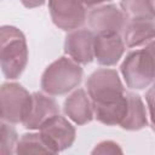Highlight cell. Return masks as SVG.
<instances>
[{
    "label": "cell",
    "mask_w": 155,
    "mask_h": 155,
    "mask_svg": "<svg viewBox=\"0 0 155 155\" xmlns=\"http://www.w3.org/2000/svg\"><path fill=\"white\" fill-rule=\"evenodd\" d=\"M18 140L17 131L12 124L1 121V155H13Z\"/></svg>",
    "instance_id": "e0dca14e"
},
{
    "label": "cell",
    "mask_w": 155,
    "mask_h": 155,
    "mask_svg": "<svg viewBox=\"0 0 155 155\" xmlns=\"http://www.w3.org/2000/svg\"><path fill=\"white\" fill-rule=\"evenodd\" d=\"M87 22L90 29L97 34H122L126 18L116 4H92Z\"/></svg>",
    "instance_id": "8992f818"
},
{
    "label": "cell",
    "mask_w": 155,
    "mask_h": 155,
    "mask_svg": "<svg viewBox=\"0 0 155 155\" xmlns=\"http://www.w3.org/2000/svg\"><path fill=\"white\" fill-rule=\"evenodd\" d=\"M1 121L8 124H23L33 102V96L17 82H4L0 88Z\"/></svg>",
    "instance_id": "5b68a950"
},
{
    "label": "cell",
    "mask_w": 155,
    "mask_h": 155,
    "mask_svg": "<svg viewBox=\"0 0 155 155\" xmlns=\"http://www.w3.org/2000/svg\"><path fill=\"white\" fill-rule=\"evenodd\" d=\"M91 155H124V151L119 143L114 140H103L93 148Z\"/></svg>",
    "instance_id": "ac0fdd59"
},
{
    "label": "cell",
    "mask_w": 155,
    "mask_h": 155,
    "mask_svg": "<svg viewBox=\"0 0 155 155\" xmlns=\"http://www.w3.org/2000/svg\"><path fill=\"white\" fill-rule=\"evenodd\" d=\"M122 78L131 90H144L155 81V40L143 48L131 51L120 65Z\"/></svg>",
    "instance_id": "277c9868"
},
{
    "label": "cell",
    "mask_w": 155,
    "mask_h": 155,
    "mask_svg": "<svg viewBox=\"0 0 155 155\" xmlns=\"http://www.w3.org/2000/svg\"><path fill=\"white\" fill-rule=\"evenodd\" d=\"M39 133L42 136L45 142L57 153H61L70 148L76 137L75 127L61 115H57L48 120L40 130Z\"/></svg>",
    "instance_id": "ba28073f"
},
{
    "label": "cell",
    "mask_w": 155,
    "mask_h": 155,
    "mask_svg": "<svg viewBox=\"0 0 155 155\" xmlns=\"http://www.w3.org/2000/svg\"><path fill=\"white\" fill-rule=\"evenodd\" d=\"M28 45L24 34L17 27L0 28V64L2 74L8 80L18 79L28 63Z\"/></svg>",
    "instance_id": "7a4b0ae2"
},
{
    "label": "cell",
    "mask_w": 155,
    "mask_h": 155,
    "mask_svg": "<svg viewBox=\"0 0 155 155\" xmlns=\"http://www.w3.org/2000/svg\"><path fill=\"white\" fill-rule=\"evenodd\" d=\"M87 4L71 0H56L48 2L51 19L56 27L65 31L81 29L87 19Z\"/></svg>",
    "instance_id": "52a82bcc"
},
{
    "label": "cell",
    "mask_w": 155,
    "mask_h": 155,
    "mask_svg": "<svg viewBox=\"0 0 155 155\" xmlns=\"http://www.w3.org/2000/svg\"><path fill=\"white\" fill-rule=\"evenodd\" d=\"M125 48L121 34H97L94 38V59L101 65H115L124 56Z\"/></svg>",
    "instance_id": "8fae6325"
},
{
    "label": "cell",
    "mask_w": 155,
    "mask_h": 155,
    "mask_svg": "<svg viewBox=\"0 0 155 155\" xmlns=\"http://www.w3.org/2000/svg\"><path fill=\"white\" fill-rule=\"evenodd\" d=\"M126 96L128 101L127 114L120 127L126 131H138L144 128L148 125V117H147V109L142 101V97L130 91L126 92Z\"/></svg>",
    "instance_id": "5bb4252c"
},
{
    "label": "cell",
    "mask_w": 155,
    "mask_h": 155,
    "mask_svg": "<svg viewBox=\"0 0 155 155\" xmlns=\"http://www.w3.org/2000/svg\"><path fill=\"white\" fill-rule=\"evenodd\" d=\"M126 19H153L155 21V2L148 0H132L119 2Z\"/></svg>",
    "instance_id": "2e32d148"
},
{
    "label": "cell",
    "mask_w": 155,
    "mask_h": 155,
    "mask_svg": "<svg viewBox=\"0 0 155 155\" xmlns=\"http://www.w3.org/2000/svg\"><path fill=\"white\" fill-rule=\"evenodd\" d=\"M145 102L149 111V119L153 131L155 132V84L151 85V87L148 88L145 92Z\"/></svg>",
    "instance_id": "d6986e66"
},
{
    "label": "cell",
    "mask_w": 155,
    "mask_h": 155,
    "mask_svg": "<svg viewBox=\"0 0 155 155\" xmlns=\"http://www.w3.org/2000/svg\"><path fill=\"white\" fill-rule=\"evenodd\" d=\"M94 117L107 126H120L126 117L128 101L124 84L115 69L94 70L86 81Z\"/></svg>",
    "instance_id": "6da1fadb"
},
{
    "label": "cell",
    "mask_w": 155,
    "mask_h": 155,
    "mask_svg": "<svg viewBox=\"0 0 155 155\" xmlns=\"http://www.w3.org/2000/svg\"><path fill=\"white\" fill-rule=\"evenodd\" d=\"M94 38L91 29L81 28L65 35L64 52L78 64H88L94 59Z\"/></svg>",
    "instance_id": "9c48e42d"
},
{
    "label": "cell",
    "mask_w": 155,
    "mask_h": 155,
    "mask_svg": "<svg viewBox=\"0 0 155 155\" xmlns=\"http://www.w3.org/2000/svg\"><path fill=\"white\" fill-rule=\"evenodd\" d=\"M38 132H29L21 136L15 155H58Z\"/></svg>",
    "instance_id": "9a60e30c"
},
{
    "label": "cell",
    "mask_w": 155,
    "mask_h": 155,
    "mask_svg": "<svg viewBox=\"0 0 155 155\" xmlns=\"http://www.w3.org/2000/svg\"><path fill=\"white\" fill-rule=\"evenodd\" d=\"M63 111L76 125H86L94 117L92 102L84 88L74 90L65 98Z\"/></svg>",
    "instance_id": "7c38bea8"
},
{
    "label": "cell",
    "mask_w": 155,
    "mask_h": 155,
    "mask_svg": "<svg viewBox=\"0 0 155 155\" xmlns=\"http://www.w3.org/2000/svg\"><path fill=\"white\" fill-rule=\"evenodd\" d=\"M31 96V108L22 125L27 130H40L48 120L59 115V107L56 99L46 93L34 92Z\"/></svg>",
    "instance_id": "30bf717a"
},
{
    "label": "cell",
    "mask_w": 155,
    "mask_h": 155,
    "mask_svg": "<svg viewBox=\"0 0 155 155\" xmlns=\"http://www.w3.org/2000/svg\"><path fill=\"white\" fill-rule=\"evenodd\" d=\"M84 69L65 56L59 57L46 67L41 75L40 86L48 96H62L76 88L82 81Z\"/></svg>",
    "instance_id": "3957f363"
},
{
    "label": "cell",
    "mask_w": 155,
    "mask_h": 155,
    "mask_svg": "<svg viewBox=\"0 0 155 155\" xmlns=\"http://www.w3.org/2000/svg\"><path fill=\"white\" fill-rule=\"evenodd\" d=\"M122 39L127 47L145 46L155 40V21L153 19H126Z\"/></svg>",
    "instance_id": "4fadbf2b"
}]
</instances>
